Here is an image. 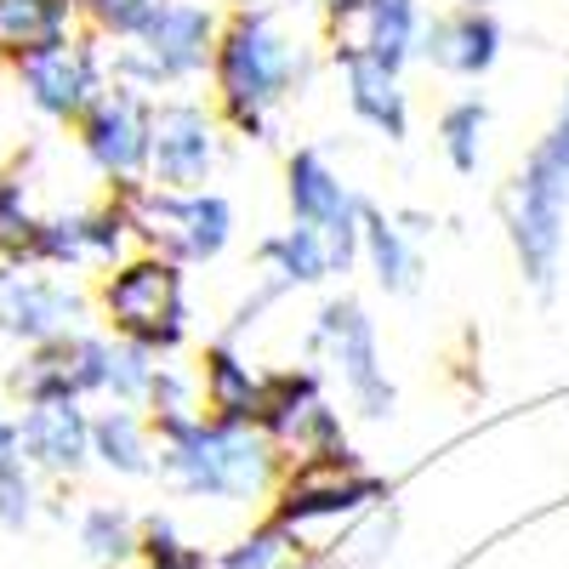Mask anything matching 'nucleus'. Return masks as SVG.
Wrapping results in <instances>:
<instances>
[{
  "label": "nucleus",
  "instance_id": "ddd939ff",
  "mask_svg": "<svg viewBox=\"0 0 569 569\" xmlns=\"http://www.w3.org/2000/svg\"><path fill=\"white\" fill-rule=\"evenodd\" d=\"M222 149H228V126H222V114H217L211 98H194V91H171V98H154L149 182L177 188V194L211 188L217 171H222Z\"/></svg>",
  "mask_w": 569,
  "mask_h": 569
},
{
  "label": "nucleus",
  "instance_id": "bb28decb",
  "mask_svg": "<svg viewBox=\"0 0 569 569\" xmlns=\"http://www.w3.org/2000/svg\"><path fill=\"white\" fill-rule=\"evenodd\" d=\"M485 142H490V103L485 98H456L439 109V154L456 177H472L485 166Z\"/></svg>",
  "mask_w": 569,
  "mask_h": 569
},
{
  "label": "nucleus",
  "instance_id": "58836bf2",
  "mask_svg": "<svg viewBox=\"0 0 569 569\" xmlns=\"http://www.w3.org/2000/svg\"><path fill=\"white\" fill-rule=\"evenodd\" d=\"M353 7H359V0H319V18H325V23H337V18L353 12Z\"/></svg>",
  "mask_w": 569,
  "mask_h": 569
},
{
  "label": "nucleus",
  "instance_id": "473e14b6",
  "mask_svg": "<svg viewBox=\"0 0 569 569\" xmlns=\"http://www.w3.org/2000/svg\"><path fill=\"white\" fill-rule=\"evenodd\" d=\"M393 541H399V507H376L365 512L359 525L348 530V547H342V569H382L393 558Z\"/></svg>",
  "mask_w": 569,
  "mask_h": 569
},
{
  "label": "nucleus",
  "instance_id": "9b49d317",
  "mask_svg": "<svg viewBox=\"0 0 569 569\" xmlns=\"http://www.w3.org/2000/svg\"><path fill=\"white\" fill-rule=\"evenodd\" d=\"M262 433L284 461H325L353 450L348 439V416L330 399L325 376L313 365H279L268 370V399H262Z\"/></svg>",
  "mask_w": 569,
  "mask_h": 569
},
{
  "label": "nucleus",
  "instance_id": "393cba45",
  "mask_svg": "<svg viewBox=\"0 0 569 569\" xmlns=\"http://www.w3.org/2000/svg\"><path fill=\"white\" fill-rule=\"evenodd\" d=\"M137 536H142V518H131L120 501H91L74 512V547L91 569H131Z\"/></svg>",
  "mask_w": 569,
  "mask_h": 569
},
{
  "label": "nucleus",
  "instance_id": "423d86ee",
  "mask_svg": "<svg viewBox=\"0 0 569 569\" xmlns=\"http://www.w3.org/2000/svg\"><path fill=\"white\" fill-rule=\"evenodd\" d=\"M501 228H507L518 279L547 302L558 291L563 257H569V182L541 149H530L525 166L512 171L507 194H501Z\"/></svg>",
  "mask_w": 569,
  "mask_h": 569
},
{
  "label": "nucleus",
  "instance_id": "4c0bfd02",
  "mask_svg": "<svg viewBox=\"0 0 569 569\" xmlns=\"http://www.w3.org/2000/svg\"><path fill=\"white\" fill-rule=\"evenodd\" d=\"M399 222L416 233V240H427V233H433V217H427V211H399Z\"/></svg>",
  "mask_w": 569,
  "mask_h": 569
},
{
  "label": "nucleus",
  "instance_id": "2f4dec72",
  "mask_svg": "<svg viewBox=\"0 0 569 569\" xmlns=\"http://www.w3.org/2000/svg\"><path fill=\"white\" fill-rule=\"evenodd\" d=\"M149 421H177V416H200L206 410V393H200V370L194 365H177V359H160L154 370V388H149Z\"/></svg>",
  "mask_w": 569,
  "mask_h": 569
},
{
  "label": "nucleus",
  "instance_id": "f8f14e48",
  "mask_svg": "<svg viewBox=\"0 0 569 569\" xmlns=\"http://www.w3.org/2000/svg\"><path fill=\"white\" fill-rule=\"evenodd\" d=\"M74 149L91 166L109 194L149 182V154H154V98L137 86H109L74 126Z\"/></svg>",
  "mask_w": 569,
  "mask_h": 569
},
{
  "label": "nucleus",
  "instance_id": "79ce46f5",
  "mask_svg": "<svg viewBox=\"0 0 569 569\" xmlns=\"http://www.w3.org/2000/svg\"><path fill=\"white\" fill-rule=\"evenodd\" d=\"M0 69H7V63H0Z\"/></svg>",
  "mask_w": 569,
  "mask_h": 569
},
{
  "label": "nucleus",
  "instance_id": "a211bd4d",
  "mask_svg": "<svg viewBox=\"0 0 569 569\" xmlns=\"http://www.w3.org/2000/svg\"><path fill=\"white\" fill-rule=\"evenodd\" d=\"M507 52V29L496 12H479V7H450L439 18H427V34H421V63L439 69L450 80H485L496 74Z\"/></svg>",
  "mask_w": 569,
  "mask_h": 569
},
{
  "label": "nucleus",
  "instance_id": "f3484780",
  "mask_svg": "<svg viewBox=\"0 0 569 569\" xmlns=\"http://www.w3.org/2000/svg\"><path fill=\"white\" fill-rule=\"evenodd\" d=\"M91 416L86 399H52L18 410V450L40 479H80L91 461Z\"/></svg>",
  "mask_w": 569,
  "mask_h": 569
},
{
  "label": "nucleus",
  "instance_id": "0eeeda50",
  "mask_svg": "<svg viewBox=\"0 0 569 569\" xmlns=\"http://www.w3.org/2000/svg\"><path fill=\"white\" fill-rule=\"evenodd\" d=\"M308 359L325 365L337 376V388L348 399V410L359 421H393L399 410V388L388 376L382 359V337H376V319L359 297H325L313 325H308Z\"/></svg>",
  "mask_w": 569,
  "mask_h": 569
},
{
  "label": "nucleus",
  "instance_id": "aec40b11",
  "mask_svg": "<svg viewBox=\"0 0 569 569\" xmlns=\"http://www.w3.org/2000/svg\"><path fill=\"white\" fill-rule=\"evenodd\" d=\"M200 370V393H206V416L217 421H262V399H268V370L233 342V337H211L194 359Z\"/></svg>",
  "mask_w": 569,
  "mask_h": 569
},
{
  "label": "nucleus",
  "instance_id": "412c9836",
  "mask_svg": "<svg viewBox=\"0 0 569 569\" xmlns=\"http://www.w3.org/2000/svg\"><path fill=\"white\" fill-rule=\"evenodd\" d=\"M91 461L114 479H154L160 472V439L149 410L131 405H103L91 416Z\"/></svg>",
  "mask_w": 569,
  "mask_h": 569
},
{
  "label": "nucleus",
  "instance_id": "1a4fd4ad",
  "mask_svg": "<svg viewBox=\"0 0 569 569\" xmlns=\"http://www.w3.org/2000/svg\"><path fill=\"white\" fill-rule=\"evenodd\" d=\"M18 98L46 120V126H80V114L114 86V63H109V40H98L91 29H74L40 52L18 58L12 69Z\"/></svg>",
  "mask_w": 569,
  "mask_h": 569
},
{
  "label": "nucleus",
  "instance_id": "4468645a",
  "mask_svg": "<svg viewBox=\"0 0 569 569\" xmlns=\"http://www.w3.org/2000/svg\"><path fill=\"white\" fill-rule=\"evenodd\" d=\"M284 211L302 228H319L337 273L359 268V246H365V200L353 194V182L330 166V154L319 149H297L284 160Z\"/></svg>",
  "mask_w": 569,
  "mask_h": 569
},
{
  "label": "nucleus",
  "instance_id": "f257e3e1",
  "mask_svg": "<svg viewBox=\"0 0 569 569\" xmlns=\"http://www.w3.org/2000/svg\"><path fill=\"white\" fill-rule=\"evenodd\" d=\"M206 86L233 137L268 142L273 120L313 86V40L268 0L233 7L222 18V40Z\"/></svg>",
  "mask_w": 569,
  "mask_h": 569
},
{
  "label": "nucleus",
  "instance_id": "7c9ffc66",
  "mask_svg": "<svg viewBox=\"0 0 569 569\" xmlns=\"http://www.w3.org/2000/svg\"><path fill=\"white\" fill-rule=\"evenodd\" d=\"M74 7H80V29H91L109 46H126L166 12V0H74Z\"/></svg>",
  "mask_w": 569,
  "mask_h": 569
},
{
  "label": "nucleus",
  "instance_id": "5701e85b",
  "mask_svg": "<svg viewBox=\"0 0 569 569\" xmlns=\"http://www.w3.org/2000/svg\"><path fill=\"white\" fill-rule=\"evenodd\" d=\"M257 279L279 284V291H291V297L297 291H319V284L337 279V257H330L319 228L291 222V228L268 233V240H257Z\"/></svg>",
  "mask_w": 569,
  "mask_h": 569
},
{
  "label": "nucleus",
  "instance_id": "39448f33",
  "mask_svg": "<svg viewBox=\"0 0 569 569\" xmlns=\"http://www.w3.org/2000/svg\"><path fill=\"white\" fill-rule=\"evenodd\" d=\"M114 200L131 222L137 251H160L182 268L222 262L228 246H233V228H240V211H233V200L217 194V188L177 194V188H160V182H137V188H120Z\"/></svg>",
  "mask_w": 569,
  "mask_h": 569
},
{
  "label": "nucleus",
  "instance_id": "4be33fe9",
  "mask_svg": "<svg viewBox=\"0 0 569 569\" xmlns=\"http://www.w3.org/2000/svg\"><path fill=\"white\" fill-rule=\"evenodd\" d=\"M359 268L376 279V291H388V297H416L421 291V240L399 222V211H382V206L365 200Z\"/></svg>",
  "mask_w": 569,
  "mask_h": 569
},
{
  "label": "nucleus",
  "instance_id": "7ed1b4c3",
  "mask_svg": "<svg viewBox=\"0 0 569 569\" xmlns=\"http://www.w3.org/2000/svg\"><path fill=\"white\" fill-rule=\"evenodd\" d=\"M98 325L120 342H137L160 359H182L194 342V297H188V268L160 251H131L103 279H91Z\"/></svg>",
  "mask_w": 569,
  "mask_h": 569
},
{
  "label": "nucleus",
  "instance_id": "a19ab883",
  "mask_svg": "<svg viewBox=\"0 0 569 569\" xmlns=\"http://www.w3.org/2000/svg\"><path fill=\"white\" fill-rule=\"evenodd\" d=\"M217 7H222V12H233V7H257V0H217Z\"/></svg>",
  "mask_w": 569,
  "mask_h": 569
},
{
  "label": "nucleus",
  "instance_id": "dca6fc26",
  "mask_svg": "<svg viewBox=\"0 0 569 569\" xmlns=\"http://www.w3.org/2000/svg\"><path fill=\"white\" fill-rule=\"evenodd\" d=\"M421 34H427L421 0H359L353 12L325 23L330 52H365V58L388 63L399 74L421 58Z\"/></svg>",
  "mask_w": 569,
  "mask_h": 569
},
{
  "label": "nucleus",
  "instance_id": "f704fd0d",
  "mask_svg": "<svg viewBox=\"0 0 569 569\" xmlns=\"http://www.w3.org/2000/svg\"><path fill=\"white\" fill-rule=\"evenodd\" d=\"M284 297H291V291H279V284H268V279H257L251 273V291L240 297V302H233V313H228V325H222V337H233V342H246L251 337V330L284 302Z\"/></svg>",
  "mask_w": 569,
  "mask_h": 569
},
{
  "label": "nucleus",
  "instance_id": "f03ea898",
  "mask_svg": "<svg viewBox=\"0 0 569 569\" xmlns=\"http://www.w3.org/2000/svg\"><path fill=\"white\" fill-rule=\"evenodd\" d=\"M154 439H160V479L182 501H222V507L273 501L284 467H291L262 427L217 421L206 410L154 421Z\"/></svg>",
  "mask_w": 569,
  "mask_h": 569
},
{
  "label": "nucleus",
  "instance_id": "c85d7f7f",
  "mask_svg": "<svg viewBox=\"0 0 569 569\" xmlns=\"http://www.w3.org/2000/svg\"><path fill=\"white\" fill-rule=\"evenodd\" d=\"M302 552H308V541L297 530H284L279 518L268 512L262 525H251L240 541H228L217 552V569H291Z\"/></svg>",
  "mask_w": 569,
  "mask_h": 569
},
{
  "label": "nucleus",
  "instance_id": "ea45409f",
  "mask_svg": "<svg viewBox=\"0 0 569 569\" xmlns=\"http://www.w3.org/2000/svg\"><path fill=\"white\" fill-rule=\"evenodd\" d=\"M450 7H479V12H496V0H450Z\"/></svg>",
  "mask_w": 569,
  "mask_h": 569
},
{
  "label": "nucleus",
  "instance_id": "e433bc0d",
  "mask_svg": "<svg viewBox=\"0 0 569 569\" xmlns=\"http://www.w3.org/2000/svg\"><path fill=\"white\" fill-rule=\"evenodd\" d=\"M23 450H18V416H0V472L18 467Z\"/></svg>",
  "mask_w": 569,
  "mask_h": 569
},
{
  "label": "nucleus",
  "instance_id": "2eb2a0df",
  "mask_svg": "<svg viewBox=\"0 0 569 569\" xmlns=\"http://www.w3.org/2000/svg\"><path fill=\"white\" fill-rule=\"evenodd\" d=\"M137 251L131 222L120 211V200H98V206H74V211H46L40 240H34V262L58 268L74 279H103L114 262H126Z\"/></svg>",
  "mask_w": 569,
  "mask_h": 569
},
{
  "label": "nucleus",
  "instance_id": "cd10ccee",
  "mask_svg": "<svg viewBox=\"0 0 569 569\" xmlns=\"http://www.w3.org/2000/svg\"><path fill=\"white\" fill-rule=\"evenodd\" d=\"M46 211L29 200V177L18 166H0V262H34Z\"/></svg>",
  "mask_w": 569,
  "mask_h": 569
},
{
  "label": "nucleus",
  "instance_id": "9d476101",
  "mask_svg": "<svg viewBox=\"0 0 569 569\" xmlns=\"http://www.w3.org/2000/svg\"><path fill=\"white\" fill-rule=\"evenodd\" d=\"M98 319L91 284L40 262H0V342L40 348Z\"/></svg>",
  "mask_w": 569,
  "mask_h": 569
},
{
  "label": "nucleus",
  "instance_id": "a878e982",
  "mask_svg": "<svg viewBox=\"0 0 569 569\" xmlns=\"http://www.w3.org/2000/svg\"><path fill=\"white\" fill-rule=\"evenodd\" d=\"M7 393L18 399V410L23 405H52V399H80L69 337L40 342V348H18V359L7 365Z\"/></svg>",
  "mask_w": 569,
  "mask_h": 569
},
{
  "label": "nucleus",
  "instance_id": "b1692460",
  "mask_svg": "<svg viewBox=\"0 0 569 569\" xmlns=\"http://www.w3.org/2000/svg\"><path fill=\"white\" fill-rule=\"evenodd\" d=\"M80 29L74 0H0V63H18L40 46H52Z\"/></svg>",
  "mask_w": 569,
  "mask_h": 569
},
{
  "label": "nucleus",
  "instance_id": "20e7f679",
  "mask_svg": "<svg viewBox=\"0 0 569 569\" xmlns=\"http://www.w3.org/2000/svg\"><path fill=\"white\" fill-rule=\"evenodd\" d=\"M222 7L217 0H166V12L131 34L126 46H109V63L120 86H137L149 98H171L211 74L217 40H222Z\"/></svg>",
  "mask_w": 569,
  "mask_h": 569
},
{
  "label": "nucleus",
  "instance_id": "c9c22d12",
  "mask_svg": "<svg viewBox=\"0 0 569 569\" xmlns=\"http://www.w3.org/2000/svg\"><path fill=\"white\" fill-rule=\"evenodd\" d=\"M536 149L563 171V182H569V86H563V98H558V114H552V126L536 137Z\"/></svg>",
  "mask_w": 569,
  "mask_h": 569
},
{
  "label": "nucleus",
  "instance_id": "6e6552de",
  "mask_svg": "<svg viewBox=\"0 0 569 569\" xmlns=\"http://www.w3.org/2000/svg\"><path fill=\"white\" fill-rule=\"evenodd\" d=\"M393 501V485L382 472H370L359 450L325 456V461H291L273 490V518L284 530H319V525H359L365 512Z\"/></svg>",
  "mask_w": 569,
  "mask_h": 569
},
{
  "label": "nucleus",
  "instance_id": "72a5a7b5",
  "mask_svg": "<svg viewBox=\"0 0 569 569\" xmlns=\"http://www.w3.org/2000/svg\"><path fill=\"white\" fill-rule=\"evenodd\" d=\"M34 518H40V472L29 461H18L0 472V530L23 536Z\"/></svg>",
  "mask_w": 569,
  "mask_h": 569
},
{
  "label": "nucleus",
  "instance_id": "6ab92c4d",
  "mask_svg": "<svg viewBox=\"0 0 569 569\" xmlns=\"http://www.w3.org/2000/svg\"><path fill=\"white\" fill-rule=\"evenodd\" d=\"M330 63H337L342 74V98H348V114L376 131L382 142H405L410 137V91H405V74L376 63L365 52H330Z\"/></svg>",
  "mask_w": 569,
  "mask_h": 569
},
{
  "label": "nucleus",
  "instance_id": "c756f323",
  "mask_svg": "<svg viewBox=\"0 0 569 569\" xmlns=\"http://www.w3.org/2000/svg\"><path fill=\"white\" fill-rule=\"evenodd\" d=\"M137 569H217V558L188 541L166 512H149L137 536Z\"/></svg>",
  "mask_w": 569,
  "mask_h": 569
}]
</instances>
